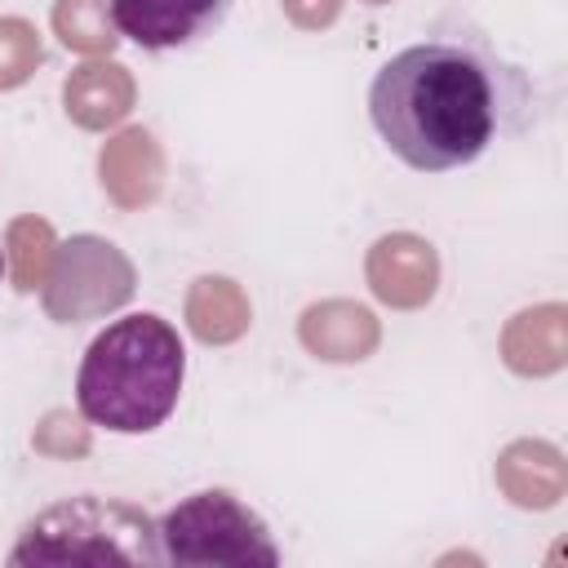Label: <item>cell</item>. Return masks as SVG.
<instances>
[{
  "label": "cell",
  "instance_id": "6da1fadb",
  "mask_svg": "<svg viewBox=\"0 0 568 568\" xmlns=\"http://www.w3.org/2000/svg\"><path fill=\"white\" fill-rule=\"evenodd\" d=\"M501 71L462 40L408 44L368 84L373 129L417 173L479 160L501 129Z\"/></svg>",
  "mask_w": 568,
  "mask_h": 568
},
{
  "label": "cell",
  "instance_id": "7a4b0ae2",
  "mask_svg": "<svg viewBox=\"0 0 568 568\" xmlns=\"http://www.w3.org/2000/svg\"><path fill=\"white\" fill-rule=\"evenodd\" d=\"M182 373L186 351L178 328L151 311L124 315L89 342L75 373V404L93 426L146 435L178 408Z\"/></svg>",
  "mask_w": 568,
  "mask_h": 568
},
{
  "label": "cell",
  "instance_id": "3957f363",
  "mask_svg": "<svg viewBox=\"0 0 568 568\" xmlns=\"http://www.w3.org/2000/svg\"><path fill=\"white\" fill-rule=\"evenodd\" d=\"M155 559L164 555L146 510L93 493L40 510L9 550V564H155Z\"/></svg>",
  "mask_w": 568,
  "mask_h": 568
},
{
  "label": "cell",
  "instance_id": "277c9868",
  "mask_svg": "<svg viewBox=\"0 0 568 568\" xmlns=\"http://www.w3.org/2000/svg\"><path fill=\"white\" fill-rule=\"evenodd\" d=\"M155 532H160V555L178 568H209V564L275 568L280 564V550L266 524L222 488L191 493L160 519Z\"/></svg>",
  "mask_w": 568,
  "mask_h": 568
},
{
  "label": "cell",
  "instance_id": "5b68a950",
  "mask_svg": "<svg viewBox=\"0 0 568 568\" xmlns=\"http://www.w3.org/2000/svg\"><path fill=\"white\" fill-rule=\"evenodd\" d=\"M40 288H44V311L58 324L98 320L133 297V262L98 235H75L53 253L49 280Z\"/></svg>",
  "mask_w": 568,
  "mask_h": 568
},
{
  "label": "cell",
  "instance_id": "8992f818",
  "mask_svg": "<svg viewBox=\"0 0 568 568\" xmlns=\"http://www.w3.org/2000/svg\"><path fill=\"white\" fill-rule=\"evenodd\" d=\"M111 22L142 49H178L222 22L226 0H106Z\"/></svg>",
  "mask_w": 568,
  "mask_h": 568
},
{
  "label": "cell",
  "instance_id": "52a82bcc",
  "mask_svg": "<svg viewBox=\"0 0 568 568\" xmlns=\"http://www.w3.org/2000/svg\"><path fill=\"white\" fill-rule=\"evenodd\" d=\"M364 271H368V288L386 306H399V311H413V306L430 302L435 297V284H439V257H435V248L422 235H408V231L382 235L368 248V266Z\"/></svg>",
  "mask_w": 568,
  "mask_h": 568
},
{
  "label": "cell",
  "instance_id": "ba28073f",
  "mask_svg": "<svg viewBox=\"0 0 568 568\" xmlns=\"http://www.w3.org/2000/svg\"><path fill=\"white\" fill-rule=\"evenodd\" d=\"M98 173L120 209H142L164 186V151L146 129H124L102 146Z\"/></svg>",
  "mask_w": 568,
  "mask_h": 568
},
{
  "label": "cell",
  "instance_id": "9c48e42d",
  "mask_svg": "<svg viewBox=\"0 0 568 568\" xmlns=\"http://www.w3.org/2000/svg\"><path fill=\"white\" fill-rule=\"evenodd\" d=\"M297 337H302V346L311 355L333 359V364H351V359L373 355V346H377V320L359 302H320V306H306L302 311Z\"/></svg>",
  "mask_w": 568,
  "mask_h": 568
},
{
  "label": "cell",
  "instance_id": "30bf717a",
  "mask_svg": "<svg viewBox=\"0 0 568 568\" xmlns=\"http://www.w3.org/2000/svg\"><path fill=\"white\" fill-rule=\"evenodd\" d=\"M67 115L80 129H106L129 115L133 106V75L120 62H84L62 84Z\"/></svg>",
  "mask_w": 568,
  "mask_h": 568
},
{
  "label": "cell",
  "instance_id": "8fae6325",
  "mask_svg": "<svg viewBox=\"0 0 568 568\" xmlns=\"http://www.w3.org/2000/svg\"><path fill=\"white\" fill-rule=\"evenodd\" d=\"M497 484L515 506L546 510L564 497V457L550 444H510L497 462Z\"/></svg>",
  "mask_w": 568,
  "mask_h": 568
},
{
  "label": "cell",
  "instance_id": "7c38bea8",
  "mask_svg": "<svg viewBox=\"0 0 568 568\" xmlns=\"http://www.w3.org/2000/svg\"><path fill=\"white\" fill-rule=\"evenodd\" d=\"M501 355L524 377L555 373L564 364V306L550 302V306L519 311L501 333Z\"/></svg>",
  "mask_w": 568,
  "mask_h": 568
},
{
  "label": "cell",
  "instance_id": "4fadbf2b",
  "mask_svg": "<svg viewBox=\"0 0 568 568\" xmlns=\"http://www.w3.org/2000/svg\"><path fill=\"white\" fill-rule=\"evenodd\" d=\"M248 297L240 293L235 280L226 275H204L191 284L186 293V324L200 342L209 346H222V342H235L244 328H248Z\"/></svg>",
  "mask_w": 568,
  "mask_h": 568
},
{
  "label": "cell",
  "instance_id": "5bb4252c",
  "mask_svg": "<svg viewBox=\"0 0 568 568\" xmlns=\"http://www.w3.org/2000/svg\"><path fill=\"white\" fill-rule=\"evenodd\" d=\"M53 31L75 53H111L120 40L106 0H58L53 4Z\"/></svg>",
  "mask_w": 568,
  "mask_h": 568
},
{
  "label": "cell",
  "instance_id": "9a60e30c",
  "mask_svg": "<svg viewBox=\"0 0 568 568\" xmlns=\"http://www.w3.org/2000/svg\"><path fill=\"white\" fill-rule=\"evenodd\" d=\"M4 248H9V262H13V288L31 293V288H40V284L49 280V266H53V253H58L49 222H40V217H18V222L9 226Z\"/></svg>",
  "mask_w": 568,
  "mask_h": 568
},
{
  "label": "cell",
  "instance_id": "2e32d148",
  "mask_svg": "<svg viewBox=\"0 0 568 568\" xmlns=\"http://www.w3.org/2000/svg\"><path fill=\"white\" fill-rule=\"evenodd\" d=\"M44 49L31 22L22 18H0V89H18L31 80V71L40 67Z\"/></svg>",
  "mask_w": 568,
  "mask_h": 568
},
{
  "label": "cell",
  "instance_id": "e0dca14e",
  "mask_svg": "<svg viewBox=\"0 0 568 568\" xmlns=\"http://www.w3.org/2000/svg\"><path fill=\"white\" fill-rule=\"evenodd\" d=\"M284 13H288L297 27L320 31V27H328V22L342 13V0H284Z\"/></svg>",
  "mask_w": 568,
  "mask_h": 568
},
{
  "label": "cell",
  "instance_id": "ac0fdd59",
  "mask_svg": "<svg viewBox=\"0 0 568 568\" xmlns=\"http://www.w3.org/2000/svg\"><path fill=\"white\" fill-rule=\"evenodd\" d=\"M0 275H4V248H0Z\"/></svg>",
  "mask_w": 568,
  "mask_h": 568
},
{
  "label": "cell",
  "instance_id": "d6986e66",
  "mask_svg": "<svg viewBox=\"0 0 568 568\" xmlns=\"http://www.w3.org/2000/svg\"><path fill=\"white\" fill-rule=\"evenodd\" d=\"M368 4H386V0H368Z\"/></svg>",
  "mask_w": 568,
  "mask_h": 568
}]
</instances>
